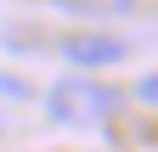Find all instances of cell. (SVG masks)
I'll use <instances>...</instances> for the list:
<instances>
[{
	"instance_id": "3957f363",
	"label": "cell",
	"mask_w": 158,
	"mask_h": 152,
	"mask_svg": "<svg viewBox=\"0 0 158 152\" xmlns=\"http://www.w3.org/2000/svg\"><path fill=\"white\" fill-rule=\"evenodd\" d=\"M51 6H62V11H90V17H102V11H124L130 0H51Z\"/></svg>"
},
{
	"instance_id": "5b68a950",
	"label": "cell",
	"mask_w": 158,
	"mask_h": 152,
	"mask_svg": "<svg viewBox=\"0 0 158 152\" xmlns=\"http://www.w3.org/2000/svg\"><path fill=\"white\" fill-rule=\"evenodd\" d=\"M0 96H17V102H23V96H28V85H23V79H11V73H0Z\"/></svg>"
},
{
	"instance_id": "6da1fadb",
	"label": "cell",
	"mask_w": 158,
	"mask_h": 152,
	"mask_svg": "<svg viewBox=\"0 0 158 152\" xmlns=\"http://www.w3.org/2000/svg\"><path fill=\"white\" fill-rule=\"evenodd\" d=\"M45 113L56 124H102L118 113V90L85 79V73H68V79H56L45 90Z\"/></svg>"
},
{
	"instance_id": "7a4b0ae2",
	"label": "cell",
	"mask_w": 158,
	"mask_h": 152,
	"mask_svg": "<svg viewBox=\"0 0 158 152\" xmlns=\"http://www.w3.org/2000/svg\"><path fill=\"white\" fill-rule=\"evenodd\" d=\"M56 51H62V62L85 68V73H90V68H113V62L130 56V45L118 40V34H62Z\"/></svg>"
},
{
	"instance_id": "277c9868",
	"label": "cell",
	"mask_w": 158,
	"mask_h": 152,
	"mask_svg": "<svg viewBox=\"0 0 158 152\" xmlns=\"http://www.w3.org/2000/svg\"><path fill=\"white\" fill-rule=\"evenodd\" d=\"M135 102H141V107H158V73L135 79Z\"/></svg>"
}]
</instances>
